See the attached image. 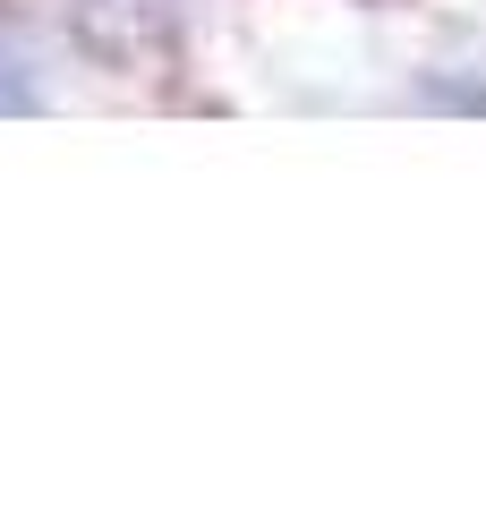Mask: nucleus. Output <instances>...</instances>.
I'll return each mask as SVG.
<instances>
[{"mask_svg":"<svg viewBox=\"0 0 486 512\" xmlns=\"http://www.w3.org/2000/svg\"><path fill=\"white\" fill-rule=\"evenodd\" d=\"M43 111V86H35V69H26L9 43H0V120H35Z\"/></svg>","mask_w":486,"mask_h":512,"instance_id":"nucleus-1","label":"nucleus"},{"mask_svg":"<svg viewBox=\"0 0 486 512\" xmlns=\"http://www.w3.org/2000/svg\"><path fill=\"white\" fill-rule=\"evenodd\" d=\"M427 111H486V86H461V77H435Z\"/></svg>","mask_w":486,"mask_h":512,"instance_id":"nucleus-2","label":"nucleus"}]
</instances>
